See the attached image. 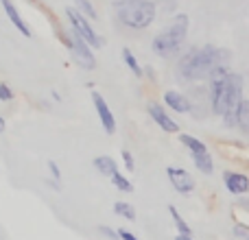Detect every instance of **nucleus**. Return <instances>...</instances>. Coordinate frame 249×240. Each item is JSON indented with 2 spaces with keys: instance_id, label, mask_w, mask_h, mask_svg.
I'll return each mask as SVG.
<instances>
[{
  "instance_id": "nucleus-3",
  "label": "nucleus",
  "mask_w": 249,
  "mask_h": 240,
  "mask_svg": "<svg viewBox=\"0 0 249 240\" xmlns=\"http://www.w3.org/2000/svg\"><path fill=\"white\" fill-rule=\"evenodd\" d=\"M188 24H190V22H188V16H186V13L175 16V20H173L171 24H168L166 29H164L162 33L153 39V44H151V48H153L155 55H160V57L177 55V52H179V48L184 46V42H186V35H188Z\"/></svg>"
},
{
  "instance_id": "nucleus-13",
  "label": "nucleus",
  "mask_w": 249,
  "mask_h": 240,
  "mask_svg": "<svg viewBox=\"0 0 249 240\" xmlns=\"http://www.w3.org/2000/svg\"><path fill=\"white\" fill-rule=\"evenodd\" d=\"M94 168L105 177H112V175H116L118 172L116 159H112L109 155H99V157H94Z\"/></svg>"
},
{
  "instance_id": "nucleus-16",
  "label": "nucleus",
  "mask_w": 249,
  "mask_h": 240,
  "mask_svg": "<svg viewBox=\"0 0 249 240\" xmlns=\"http://www.w3.org/2000/svg\"><path fill=\"white\" fill-rule=\"evenodd\" d=\"M123 59H124V64H127V68L131 70L133 74H136L138 79H142L144 77V70H142V66L138 64V59H136V55H133L129 48H123Z\"/></svg>"
},
{
  "instance_id": "nucleus-23",
  "label": "nucleus",
  "mask_w": 249,
  "mask_h": 240,
  "mask_svg": "<svg viewBox=\"0 0 249 240\" xmlns=\"http://www.w3.org/2000/svg\"><path fill=\"white\" fill-rule=\"evenodd\" d=\"M99 232H101V236H105V238H109V240H121V234H118V229L114 232V229L107 227V225H101Z\"/></svg>"
},
{
  "instance_id": "nucleus-2",
  "label": "nucleus",
  "mask_w": 249,
  "mask_h": 240,
  "mask_svg": "<svg viewBox=\"0 0 249 240\" xmlns=\"http://www.w3.org/2000/svg\"><path fill=\"white\" fill-rule=\"evenodd\" d=\"M114 13L123 26L140 31L153 24L155 16H158V7L151 0H116Z\"/></svg>"
},
{
  "instance_id": "nucleus-24",
  "label": "nucleus",
  "mask_w": 249,
  "mask_h": 240,
  "mask_svg": "<svg viewBox=\"0 0 249 240\" xmlns=\"http://www.w3.org/2000/svg\"><path fill=\"white\" fill-rule=\"evenodd\" d=\"M0 101H13V90L7 83H0Z\"/></svg>"
},
{
  "instance_id": "nucleus-17",
  "label": "nucleus",
  "mask_w": 249,
  "mask_h": 240,
  "mask_svg": "<svg viewBox=\"0 0 249 240\" xmlns=\"http://www.w3.org/2000/svg\"><path fill=\"white\" fill-rule=\"evenodd\" d=\"M168 212H171V219H173V223H175L177 232L184 234V236H193V229H190V227H188V223H186V221L179 216L177 207H175V206H168Z\"/></svg>"
},
{
  "instance_id": "nucleus-21",
  "label": "nucleus",
  "mask_w": 249,
  "mask_h": 240,
  "mask_svg": "<svg viewBox=\"0 0 249 240\" xmlns=\"http://www.w3.org/2000/svg\"><path fill=\"white\" fill-rule=\"evenodd\" d=\"M74 7H77L86 17H90V20H96V11H94V7H92L90 0H74Z\"/></svg>"
},
{
  "instance_id": "nucleus-5",
  "label": "nucleus",
  "mask_w": 249,
  "mask_h": 240,
  "mask_svg": "<svg viewBox=\"0 0 249 240\" xmlns=\"http://www.w3.org/2000/svg\"><path fill=\"white\" fill-rule=\"evenodd\" d=\"M66 16H68V22H70V29H74L92 48H101L103 46V39L99 37L94 29L90 24V17H86L77 7H68L66 9Z\"/></svg>"
},
{
  "instance_id": "nucleus-8",
  "label": "nucleus",
  "mask_w": 249,
  "mask_h": 240,
  "mask_svg": "<svg viewBox=\"0 0 249 240\" xmlns=\"http://www.w3.org/2000/svg\"><path fill=\"white\" fill-rule=\"evenodd\" d=\"M166 175H168V181L171 186L177 190L179 194H190L195 190V179L188 171L184 168H177V166H168L166 168Z\"/></svg>"
},
{
  "instance_id": "nucleus-19",
  "label": "nucleus",
  "mask_w": 249,
  "mask_h": 240,
  "mask_svg": "<svg viewBox=\"0 0 249 240\" xmlns=\"http://www.w3.org/2000/svg\"><path fill=\"white\" fill-rule=\"evenodd\" d=\"M238 129L249 136V99L243 101L241 109H238Z\"/></svg>"
},
{
  "instance_id": "nucleus-12",
  "label": "nucleus",
  "mask_w": 249,
  "mask_h": 240,
  "mask_svg": "<svg viewBox=\"0 0 249 240\" xmlns=\"http://www.w3.org/2000/svg\"><path fill=\"white\" fill-rule=\"evenodd\" d=\"M164 103H166V107H171L173 112H177V114H188L190 112V101L177 90L164 92Z\"/></svg>"
},
{
  "instance_id": "nucleus-22",
  "label": "nucleus",
  "mask_w": 249,
  "mask_h": 240,
  "mask_svg": "<svg viewBox=\"0 0 249 240\" xmlns=\"http://www.w3.org/2000/svg\"><path fill=\"white\" fill-rule=\"evenodd\" d=\"M121 155H123V164H124V168H127V172H136V162H133L131 151L124 149Z\"/></svg>"
},
{
  "instance_id": "nucleus-15",
  "label": "nucleus",
  "mask_w": 249,
  "mask_h": 240,
  "mask_svg": "<svg viewBox=\"0 0 249 240\" xmlns=\"http://www.w3.org/2000/svg\"><path fill=\"white\" fill-rule=\"evenodd\" d=\"M193 162H195V166H197V171L203 172V175H212V171H214V162H212L210 153L193 155Z\"/></svg>"
},
{
  "instance_id": "nucleus-1",
  "label": "nucleus",
  "mask_w": 249,
  "mask_h": 240,
  "mask_svg": "<svg viewBox=\"0 0 249 240\" xmlns=\"http://www.w3.org/2000/svg\"><path fill=\"white\" fill-rule=\"evenodd\" d=\"M228 59L230 52L219 46H212V44L195 46L179 59L177 74H179L181 81H203V79H210V74L219 66H225Z\"/></svg>"
},
{
  "instance_id": "nucleus-26",
  "label": "nucleus",
  "mask_w": 249,
  "mask_h": 240,
  "mask_svg": "<svg viewBox=\"0 0 249 240\" xmlns=\"http://www.w3.org/2000/svg\"><path fill=\"white\" fill-rule=\"evenodd\" d=\"M234 234H236V236H241V238H245V240H249V232H247V227H243V225H236V227H234Z\"/></svg>"
},
{
  "instance_id": "nucleus-14",
  "label": "nucleus",
  "mask_w": 249,
  "mask_h": 240,
  "mask_svg": "<svg viewBox=\"0 0 249 240\" xmlns=\"http://www.w3.org/2000/svg\"><path fill=\"white\" fill-rule=\"evenodd\" d=\"M179 142H181V144H184L186 149H188L193 155H203V153H208L206 142H201L199 137H195V136H188V133H181V136H179Z\"/></svg>"
},
{
  "instance_id": "nucleus-20",
  "label": "nucleus",
  "mask_w": 249,
  "mask_h": 240,
  "mask_svg": "<svg viewBox=\"0 0 249 240\" xmlns=\"http://www.w3.org/2000/svg\"><path fill=\"white\" fill-rule=\"evenodd\" d=\"M109 179H112L114 188H118L121 192H133V184L129 181V177L123 175V172H116V175H112Z\"/></svg>"
},
{
  "instance_id": "nucleus-10",
  "label": "nucleus",
  "mask_w": 249,
  "mask_h": 240,
  "mask_svg": "<svg viewBox=\"0 0 249 240\" xmlns=\"http://www.w3.org/2000/svg\"><path fill=\"white\" fill-rule=\"evenodd\" d=\"M223 184L225 188L232 194H247L249 192V177L245 172H236V171H225L223 172Z\"/></svg>"
},
{
  "instance_id": "nucleus-11",
  "label": "nucleus",
  "mask_w": 249,
  "mask_h": 240,
  "mask_svg": "<svg viewBox=\"0 0 249 240\" xmlns=\"http://www.w3.org/2000/svg\"><path fill=\"white\" fill-rule=\"evenodd\" d=\"M0 2H2V9H4V13H7V17L11 20V24L16 26L24 37H31V26L22 20V16H20V11L16 9V4H13L11 0H0Z\"/></svg>"
},
{
  "instance_id": "nucleus-4",
  "label": "nucleus",
  "mask_w": 249,
  "mask_h": 240,
  "mask_svg": "<svg viewBox=\"0 0 249 240\" xmlns=\"http://www.w3.org/2000/svg\"><path fill=\"white\" fill-rule=\"evenodd\" d=\"M210 105L214 116H225L230 105V92H232V70L228 66H219L210 74Z\"/></svg>"
},
{
  "instance_id": "nucleus-18",
  "label": "nucleus",
  "mask_w": 249,
  "mask_h": 240,
  "mask_svg": "<svg viewBox=\"0 0 249 240\" xmlns=\"http://www.w3.org/2000/svg\"><path fill=\"white\" fill-rule=\"evenodd\" d=\"M114 212H116L118 216H123L124 221H136V210H133L131 203L116 201V203H114Z\"/></svg>"
},
{
  "instance_id": "nucleus-6",
  "label": "nucleus",
  "mask_w": 249,
  "mask_h": 240,
  "mask_svg": "<svg viewBox=\"0 0 249 240\" xmlns=\"http://www.w3.org/2000/svg\"><path fill=\"white\" fill-rule=\"evenodd\" d=\"M68 51L72 52L74 61H77L83 70H94L96 68V59H94V55H92V46L74 29H70V48Z\"/></svg>"
},
{
  "instance_id": "nucleus-7",
  "label": "nucleus",
  "mask_w": 249,
  "mask_h": 240,
  "mask_svg": "<svg viewBox=\"0 0 249 240\" xmlns=\"http://www.w3.org/2000/svg\"><path fill=\"white\" fill-rule=\"evenodd\" d=\"M92 103H94L96 116H99L101 124H103L105 133H107V136H114V133H116V118H114V114H112V109H109L107 101H105L99 92H92Z\"/></svg>"
},
{
  "instance_id": "nucleus-29",
  "label": "nucleus",
  "mask_w": 249,
  "mask_h": 240,
  "mask_svg": "<svg viewBox=\"0 0 249 240\" xmlns=\"http://www.w3.org/2000/svg\"><path fill=\"white\" fill-rule=\"evenodd\" d=\"M175 240H193V236H184V234H179Z\"/></svg>"
},
{
  "instance_id": "nucleus-27",
  "label": "nucleus",
  "mask_w": 249,
  "mask_h": 240,
  "mask_svg": "<svg viewBox=\"0 0 249 240\" xmlns=\"http://www.w3.org/2000/svg\"><path fill=\"white\" fill-rule=\"evenodd\" d=\"M118 234H121V240H138L131 232H127V229H118Z\"/></svg>"
},
{
  "instance_id": "nucleus-9",
  "label": "nucleus",
  "mask_w": 249,
  "mask_h": 240,
  "mask_svg": "<svg viewBox=\"0 0 249 240\" xmlns=\"http://www.w3.org/2000/svg\"><path fill=\"white\" fill-rule=\"evenodd\" d=\"M146 112H149V116L153 118V122L158 124L162 131H166V133H177V131H179V124H177L175 120L168 116L166 109H164L162 105L149 103V105H146Z\"/></svg>"
},
{
  "instance_id": "nucleus-28",
  "label": "nucleus",
  "mask_w": 249,
  "mask_h": 240,
  "mask_svg": "<svg viewBox=\"0 0 249 240\" xmlns=\"http://www.w3.org/2000/svg\"><path fill=\"white\" fill-rule=\"evenodd\" d=\"M4 129H7V122H4V118H2V116H0V133H2V131H4Z\"/></svg>"
},
{
  "instance_id": "nucleus-25",
  "label": "nucleus",
  "mask_w": 249,
  "mask_h": 240,
  "mask_svg": "<svg viewBox=\"0 0 249 240\" xmlns=\"http://www.w3.org/2000/svg\"><path fill=\"white\" fill-rule=\"evenodd\" d=\"M48 171H51L53 181H61V171H59V166H57L53 159H48Z\"/></svg>"
}]
</instances>
